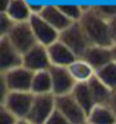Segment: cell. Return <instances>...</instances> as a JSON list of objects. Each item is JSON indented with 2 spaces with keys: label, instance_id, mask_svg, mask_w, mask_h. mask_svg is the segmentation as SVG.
<instances>
[{
  "label": "cell",
  "instance_id": "44dd1931",
  "mask_svg": "<svg viewBox=\"0 0 116 124\" xmlns=\"http://www.w3.org/2000/svg\"><path fill=\"white\" fill-rule=\"evenodd\" d=\"M96 76L106 86H109L112 91L116 89V63H115V61H112V63H109L107 66H104L100 70H97Z\"/></svg>",
  "mask_w": 116,
  "mask_h": 124
},
{
  "label": "cell",
  "instance_id": "4dcf8cb0",
  "mask_svg": "<svg viewBox=\"0 0 116 124\" xmlns=\"http://www.w3.org/2000/svg\"><path fill=\"white\" fill-rule=\"evenodd\" d=\"M16 124H32L31 121H28L27 118H22V120H18V123Z\"/></svg>",
  "mask_w": 116,
  "mask_h": 124
},
{
  "label": "cell",
  "instance_id": "484cf974",
  "mask_svg": "<svg viewBox=\"0 0 116 124\" xmlns=\"http://www.w3.org/2000/svg\"><path fill=\"white\" fill-rule=\"evenodd\" d=\"M18 123V118L9 112L5 107L0 105V124H16Z\"/></svg>",
  "mask_w": 116,
  "mask_h": 124
},
{
  "label": "cell",
  "instance_id": "5b68a950",
  "mask_svg": "<svg viewBox=\"0 0 116 124\" xmlns=\"http://www.w3.org/2000/svg\"><path fill=\"white\" fill-rule=\"evenodd\" d=\"M10 44L24 55L25 53H28L31 48H34L38 42L37 38L31 29L29 22H22V23H15L13 29L9 32V35L6 37Z\"/></svg>",
  "mask_w": 116,
  "mask_h": 124
},
{
  "label": "cell",
  "instance_id": "cb8c5ba5",
  "mask_svg": "<svg viewBox=\"0 0 116 124\" xmlns=\"http://www.w3.org/2000/svg\"><path fill=\"white\" fill-rule=\"evenodd\" d=\"M15 22L6 15V13H0V38L8 37L9 32L13 29Z\"/></svg>",
  "mask_w": 116,
  "mask_h": 124
},
{
  "label": "cell",
  "instance_id": "9c48e42d",
  "mask_svg": "<svg viewBox=\"0 0 116 124\" xmlns=\"http://www.w3.org/2000/svg\"><path fill=\"white\" fill-rule=\"evenodd\" d=\"M21 66H24V55L6 37L0 38V73H6Z\"/></svg>",
  "mask_w": 116,
  "mask_h": 124
},
{
  "label": "cell",
  "instance_id": "f1b7e54d",
  "mask_svg": "<svg viewBox=\"0 0 116 124\" xmlns=\"http://www.w3.org/2000/svg\"><path fill=\"white\" fill-rule=\"evenodd\" d=\"M12 0H0V13H6V10L9 9Z\"/></svg>",
  "mask_w": 116,
  "mask_h": 124
},
{
  "label": "cell",
  "instance_id": "52a82bcc",
  "mask_svg": "<svg viewBox=\"0 0 116 124\" xmlns=\"http://www.w3.org/2000/svg\"><path fill=\"white\" fill-rule=\"evenodd\" d=\"M56 109H59L71 121V124H82L88 118V114L77 102L72 93L65 96H56Z\"/></svg>",
  "mask_w": 116,
  "mask_h": 124
},
{
  "label": "cell",
  "instance_id": "d4e9b609",
  "mask_svg": "<svg viewBox=\"0 0 116 124\" xmlns=\"http://www.w3.org/2000/svg\"><path fill=\"white\" fill-rule=\"evenodd\" d=\"M46 124H71V121L59 111V109H54V112L48 117V120L46 121Z\"/></svg>",
  "mask_w": 116,
  "mask_h": 124
},
{
  "label": "cell",
  "instance_id": "4316f807",
  "mask_svg": "<svg viewBox=\"0 0 116 124\" xmlns=\"http://www.w3.org/2000/svg\"><path fill=\"white\" fill-rule=\"evenodd\" d=\"M109 26H110L112 41H113V44H116V18H113L112 21H109Z\"/></svg>",
  "mask_w": 116,
  "mask_h": 124
},
{
  "label": "cell",
  "instance_id": "8992f818",
  "mask_svg": "<svg viewBox=\"0 0 116 124\" xmlns=\"http://www.w3.org/2000/svg\"><path fill=\"white\" fill-rule=\"evenodd\" d=\"M54 109H56V96L53 93L35 95L27 120L31 121L32 124H46L48 117L54 112Z\"/></svg>",
  "mask_w": 116,
  "mask_h": 124
},
{
  "label": "cell",
  "instance_id": "9a60e30c",
  "mask_svg": "<svg viewBox=\"0 0 116 124\" xmlns=\"http://www.w3.org/2000/svg\"><path fill=\"white\" fill-rule=\"evenodd\" d=\"M6 15L15 23H22V22H29L32 12L27 0H12L9 9L6 10Z\"/></svg>",
  "mask_w": 116,
  "mask_h": 124
},
{
  "label": "cell",
  "instance_id": "d6986e66",
  "mask_svg": "<svg viewBox=\"0 0 116 124\" xmlns=\"http://www.w3.org/2000/svg\"><path fill=\"white\" fill-rule=\"evenodd\" d=\"M72 95L77 99V102L85 109L87 114H90V111L96 107V101L93 98V93L90 91L88 83H77V86L72 91Z\"/></svg>",
  "mask_w": 116,
  "mask_h": 124
},
{
  "label": "cell",
  "instance_id": "7c38bea8",
  "mask_svg": "<svg viewBox=\"0 0 116 124\" xmlns=\"http://www.w3.org/2000/svg\"><path fill=\"white\" fill-rule=\"evenodd\" d=\"M48 51V57H50V63L51 66H60V67H69L74 61L79 57L75 55V53L66 45L63 44L60 39L53 42L51 45L47 47Z\"/></svg>",
  "mask_w": 116,
  "mask_h": 124
},
{
  "label": "cell",
  "instance_id": "83f0119b",
  "mask_svg": "<svg viewBox=\"0 0 116 124\" xmlns=\"http://www.w3.org/2000/svg\"><path fill=\"white\" fill-rule=\"evenodd\" d=\"M112 109H113V112L116 114V89L112 92V96H110V99H109V104H107Z\"/></svg>",
  "mask_w": 116,
  "mask_h": 124
},
{
  "label": "cell",
  "instance_id": "ffe728a7",
  "mask_svg": "<svg viewBox=\"0 0 116 124\" xmlns=\"http://www.w3.org/2000/svg\"><path fill=\"white\" fill-rule=\"evenodd\" d=\"M88 86H90V91L93 93V98L96 101V105H100V104H109V99L112 96V89L109 86H106L97 76H94L90 82H87Z\"/></svg>",
  "mask_w": 116,
  "mask_h": 124
},
{
  "label": "cell",
  "instance_id": "1f68e13d",
  "mask_svg": "<svg viewBox=\"0 0 116 124\" xmlns=\"http://www.w3.org/2000/svg\"><path fill=\"white\" fill-rule=\"evenodd\" d=\"M82 124H91V123H88V121H85V123H82Z\"/></svg>",
  "mask_w": 116,
  "mask_h": 124
},
{
  "label": "cell",
  "instance_id": "8fae6325",
  "mask_svg": "<svg viewBox=\"0 0 116 124\" xmlns=\"http://www.w3.org/2000/svg\"><path fill=\"white\" fill-rule=\"evenodd\" d=\"M29 25L37 38V42L41 45L48 47L53 42L59 41V38H60V32H57L51 25H48L40 15H32L29 19Z\"/></svg>",
  "mask_w": 116,
  "mask_h": 124
},
{
  "label": "cell",
  "instance_id": "e0dca14e",
  "mask_svg": "<svg viewBox=\"0 0 116 124\" xmlns=\"http://www.w3.org/2000/svg\"><path fill=\"white\" fill-rule=\"evenodd\" d=\"M87 121L91 124H116V114L107 104H100L90 111Z\"/></svg>",
  "mask_w": 116,
  "mask_h": 124
},
{
  "label": "cell",
  "instance_id": "ac0fdd59",
  "mask_svg": "<svg viewBox=\"0 0 116 124\" xmlns=\"http://www.w3.org/2000/svg\"><path fill=\"white\" fill-rule=\"evenodd\" d=\"M31 92L34 95L53 93V83H51V76H50V72L48 70H43V72L34 73Z\"/></svg>",
  "mask_w": 116,
  "mask_h": 124
},
{
  "label": "cell",
  "instance_id": "7a4b0ae2",
  "mask_svg": "<svg viewBox=\"0 0 116 124\" xmlns=\"http://www.w3.org/2000/svg\"><path fill=\"white\" fill-rule=\"evenodd\" d=\"M63 44H66L77 57H82L85 54V51L88 50L90 45H93L84 31V28L81 26L79 22L72 23L68 29H65L63 32H60V38H59Z\"/></svg>",
  "mask_w": 116,
  "mask_h": 124
},
{
  "label": "cell",
  "instance_id": "603a6c76",
  "mask_svg": "<svg viewBox=\"0 0 116 124\" xmlns=\"http://www.w3.org/2000/svg\"><path fill=\"white\" fill-rule=\"evenodd\" d=\"M94 10L104 19L112 21L116 18V5H100V6H93Z\"/></svg>",
  "mask_w": 116,
  "mask_h": 124
},
{
  "label": "cell",
  "instance_id": "7402d4cb",
  "mask_svg": "<svg viewBox=\"0 0 116 124\" xmlns=\"http://www.w3.org/2000/svg\"><path fill=\"white\" fill-rule=\"evenodd\" d=\"M59 9L65 13V16L72 21L74 23L75 22H79L85 13V9L87 6H78V5H59Z\"/></svg>",
  "mask_w": 116,
  "mask_h": 124
},
{
  "label": "cell",
  "instance_id": "6da1fadb",
  "mask_svg": "<svg viewBox=\"0 0 116 124\" xmlns=\"http://www.w3.org/2000/svg\"><path fill=\"white\" fill-rule=\"evenodd\" d=\"M81 26L84 28L90 42L93 45H103V47H112V35H110V26L109 21L101 18L93 6H87L85 13L82 19L79 21Z\"/></svg>",
  "mask_w": 116,
  "mask_h": 124
},
{
  "label": "cell",
  "instance_id": "ba28073f",
  "mask_svg": "<svg viewBox=\"0 0 116 124\" xmlns=\"http://www.w3.org/2000/svg\"><path fill=\"white\" fill-rule=\"evenodd\" d=\"M48 72H50V76H51L53 95L54 96H65V95L72 93L74 88L77 86V82L72 78L68 67L51 66L48 69Z\"/></svg>",
  "mask_w": 116,
  "mask_h": 124
},
{
  "label": "cell",
  "instance_id": "2e32d148",
  "mask_svg": "<svg viewBox=\"0 0 116 124\" xmlns=\"http://www.w3.org/2000/svg\"><path fill=\"white\" fill-rule=\"evenodd\" d=\"M68 69H69V72H71V75L77 83H87L96 76V70L81 57L77 58Z\"/></svg>",
  "mask_w": 116,
  "mask_h": 124
},
{
  "label": "cell",
  "instance_id": "4fadbf2b",
  "mask_svg": "<svg viewBox=\"0 0 116 124\" xmlns=\"http://www.w3.org/2000/svg\"><path fill=\"white\" fill-rule=\"evenodd\" d=\"M97 72L101 67L107 66L113 61L112 57V47H103V45H90L85 54L81 57Z\"/></svg>",
  "mask_w": 116,
  "mask_h": 124
},
{
  "label": "cell",
  "instance_id": "277c9868",
  "mask_svg": "<svg viewBox=\"0 0 116 124\" xmlns=\"http://www.w3.org/2000/svg\"><path fill=\"white\" fill-rule=\"evenodd\" d=\"M0 78L5 80L9 92H31L34 72L21 66L6 73H0Z\"/></svg>",
  "mask_w": 116,
  "mask_h": 124
},
{
  "label": "cell",
  "instance_id": "30bf717a",
  "mask_svg": "<svg viewBox=\"0 0 116 124\" xmlns=\"http://www.w3.org/2000/svg\"><path fill=\"white\" fill-rule=\"evenodd\" d=\"M24 67H27L28 70H31L34 73L48 70L51 67V63H50L47 47L37 44L34 48H31L28 53H25L24 54Z\"/></svg>",
  "mask_w": 116,
  "mask_h": 124
},
{
  "label": "cell",
  "instance_id": "3957f363",
  "mask_svg": "<svg viewBox=\"0 0 116 124\" xmlns=\"http://www.w3.org/2000/svg\"><path fill=\"white\" fill-rule=\"evenodd\" d=\"M34 98L35 95L32 92H9L0 105L5 107L9 112H12L18 120H22L28 117Z\"/></svg>",
  "mask_w": 116,
  "mask_h": 124
},
{
  "label": "cell",
  "instance_id": "5bb4252c",
  "mask_svg": "<svg viewBox=\"0 0 116 124\" xmlns=\"http://www.w3.org/2000/svg\"><path fill=\"white\" fill-rule=\"evenodd\" d=\"M40 16H41L48 25H51L57 32H63L65 29H68V28L74 23L72 21H69V19L65 16V13L59 9V6H51V5L44 6V9H43V12L40 13Z\"/></svg>",
  "mask_w": 116,
  "mask_h": 124
},
{
  "label": "cell",
  "instance_id": "f546056e",
  "mask_svg": "<svg viewBox=\"0 0 116 124\" xmlns=\"http://www.w3.org/2000/svg\"><path fill=\"white\" fill-rule=\"evenodd\" d=\"M112 57H113V61L116 63V44L112 45Z\"/></svg>",
  "mask_w": 116,
  "mask_h": 124
}]
</instances>
